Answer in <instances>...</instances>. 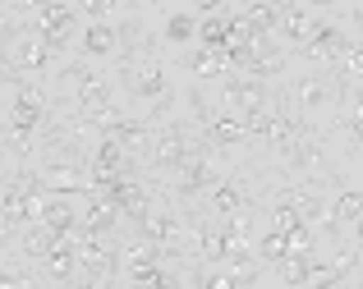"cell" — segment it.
Returning <instances> with one entry per match:
<instances>
[{
	"label": "cell",
	"instance_id": "obj_6",
	"mask_svg": "<svg viewBox=\"0 0 363 289\" xmlns=\"http://www.w3.org/2000/svg\"><path fill=\"white\" fill-rule=\"evenodd\" d=\"M161 88H166L161 69H143V79H138V92H143V96H152V92H161Z\"/></svg>",
	"mask_w": 363,
	"mask_h": 289
},
{
	"label": "cell",
	"instance_id": "obj_7",
	"mask_svg": "<svg viewBox=\"0 0 363 289\" xmlns=\"http://www.w3.org/2000/svg\"><path fill=\"white\" fill-rule=\"evenodd\" d=\"M299 96H303L308 106H322V101H327V88H322V83H303Z\"/></svg>",
	"mask_w": 363,
	"mask_h": 289
},
{
	"label": "cell",
	"instance_id": "obj_4",
	"mask_svg": "<svg viewBox=\"0 0 363 289\" xmlns=\"http://www.w3.org/2000/svg\"><path fill=\"white\" fill-rule=\"evenodd\" d=\"M212 138H221V142H235V138H244V124H240V120H230V115H221V120L212 124Z\"/></svg>",
	"mask_w": 363,
	"mask_h": 289
},
{
	"label": "cell",
	"instance_id": "obj_5",
	"mask_svg": "<svg viewBox=\"0 0 363 289\" xmlns=\"http://www.w3.org/2000/svg\"><path fill=\"white\" fill-rule=\"evenodd\" d=\"M212 202L225 211V216H235V211H240V188H235V184H221V188L212 193Z\"/></svg>",
	"mask_w": 363,
	"mask_h": 289
},
{
	"label": "cell",
	"instance_id": "obj_3",
	"mask_svg": "<svg viewBox=\"0 0 363 289\" xmlns=\"http://www.w3.org/2000/svg\"><path fill=\"white\" fill-rule=\"evenodd\" d=\"M336 216L340 220H363V198L359 193H340L336 198Z\"/></svg>",
	"mask_w": 363,
	"mask_h": 289
},
{
	"label": "cell",
	"instance_id": "obj_1",
	"mask_svg": "<svg viewBox=\"0 0 363 289\" xmlns=\"http://www.w3.org/2000/svg\"><path fill=\"white\" fill-rule=\"evenodd\" d=\"M83 51H88V55H106V51H116V33H111L106 23H92V28H88V37H83Z\"/></svg>",
	"mask_w": 363,
	"mask_h": 289
},
{
	"label": "cell",
	"instance_id": "obj_2",
	"mask_svg": "<svg viewBox=\"0 0 363 289\" xmlns=\"http://www.w3.org/2000/svg\"><path fill=\"white\" fill-rule=\"evenodd\" d=\"M166 37L170 42H194L198 37V18L194 14H170L166 18Z\"/></svg>",
	"mask_w": 363,
	"mask_h": 289
},
{
	"label": "cell",
	"instance_id": "obj_8",
	"mask_svg": "<svg viewBox=\"0 0 363 289\" xmlns=\"http://www.w3.org/2000/svg\"><path fill=\"white\" fill-rule=\"evenodd\" d=\"M350 69L363 74V46H354V55H350Z\"/></svg>",
	"mask_w": 363,
	"mask_h": 289
}]
</instances>
